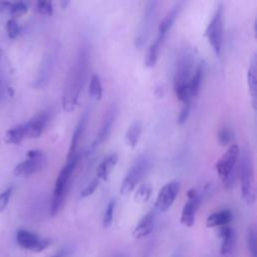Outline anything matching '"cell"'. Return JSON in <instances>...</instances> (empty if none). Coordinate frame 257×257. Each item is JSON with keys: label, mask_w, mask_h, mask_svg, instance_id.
Segmentation results:
<instances>
[{"label": "cell", "mask_w": 257, "mask_h": 257, "mask_svg": "<svg viewBox=\"0 0 257 257\" xmlns=\"http://www.w3.org/2000/svg\"><path fill=\"white\" fill-rule=\"evenodd\" d=\"M89 50L88 46L83 44L79 47L74 61L71 64L63 87L61 104L65 112H73L77 105L82 89L87 81L89 69Z\"/></svg>", "instance_id": "cell-1"}, {"label": "cell", "mask_w": 257, "mask_h": 257, "mask_svg": "<svg viewBox=\"0 0 257 257\" xmlns=\"http://www.w3.org/2000/svg\"><path fill=\"white\" fill-rule=\"evenodd\" d=\"M195 55L191 48H184L177 60L174 74V90L180 102L184 104L191 103L192 99L189 94V82L194 73Z\"/></svg>", "instance_id": "cell-2"}, {"label": "cell", "mask_w": 257, "mask_h": 257, "mask_svg": "<svg viewBox=\"0 0 257 257\" xmlns=\"http://www.w3.org/2000/svg\"><path fill=\"white\" fill-rule=\"evenodd\" d=\"M253 168V161L250 152L248 150L242 151L241 155H239L237 170L238 178L241 183L242 198L247 205H253L256 200Z\"/></svg>", "instance_id": "cell-3"}, {"label": "cell", "mask_w": 257, "mask_h": 257, "mask_svg": "<svg viewBox=\"0 0 257 257\" xmlns=\"http://www.w3.org/2000/svg\"><path fill=\"white\" fill-rule=\"evenodd\" d=\"M78 161V156H74L72 159L68 160L66 165L61 169L59 172L57 179L55 181L54 189H53V194L51 198V205H50V215L55 216L60 209L63 206L66 193L68 190V184L71 178V175L73 173V171L76 167Z\"/></svg>", "instance_id": "cell-4"}, {"label": "cell", "mask_w": 257, "mask_h": 257, "mask_svg": "<svg viewBox=\"0 0 257 257\" xmlns=\"http://www.w3.org/2000/svg\"><path fill=\"white\" fill-rule=\"evenodd\" d=\"M205 34L216 55L220 56L224 36V9L222 4L218 5L215 10Z\"/></svg>", "instance_id": "cell-5"}, {"label": "cell", "mask_w": 257, "mask_h": 257, "mask_svg": "<svg viewBox=\"0 0 257 257\" xmlns=\"http://www.w3.org/2000/svg\"><path fill=\"white\" fill-rule=\"evenodd\" d=\"M150 161L151 160L147 155H143L136 160L122 182L120 189L122 195L130 194L137 187V185L148 172L151 163Z\"/></svg>", "instance_id": "cell-6"}, {"label": "cell", "mask_w": 257, "mask_h": 257, "mask_svg": "<svg viewBox=\"0 0 257 257\" xmlns=\"http://www.w3.org/2000/svg\"><path fill=\"white\" fill-rule=\"evenodd\" d=\"M27 159L19 163L13 170L16 177H28L42 171L46 165L47 160L43 152L39 150H30L26 154Z\"/></svg>", "instance_id": "cell-7"}, {"label": "cell", "mask_w": 257, "mask_h": 257, "mask_svg": "<svg viewBox=\"0 0 257 257\" xmlns=\"http://www.w3.org/2000/svg\"><path fill=\"white\" fill-rule=\"evenodd\" d=\"M158 5L159 2L155 1V0H153V1H148L146 3L135 40V44L138 48H142L146 44L151 34L158 13Z\"/></svg>", "instance_id": "cell-8"}, {"label": "cell", "mask_w": 257, "mask_h": 257, "mask_svg": "<svg viewBox=\"0 0 257 257\" xmlns=\"http://www.w3.org/2000/svg\"><path fill=\"white\" fill-rule=\"evenodd\" d=\"M239 155H240L239 147L233 144L228 148V150L223 154V156L217 162L216 171L219 178L222 180L223 183L228 178V176L232 172V170L237 166Z\"/></svg>", "instance_id": "cell-9"}, {"label": "cell", "mask_w": 257, "mask_h": 257, "mask_svg": "<svg viewBox=\"0 0 257 257\" xmlns=\"http://www.w3.org/2000/svg\"><path fill=\"white\" fill-rule=\"evenodd\" d=\"M181 184L179 181H171L166 184L159 192L155 207L159 212L168 211L172 206L180 192Z\"/></svg>", "instance_id": "cell-10"}, {"label": "cell", "mask_w": 257, "mask_h": 257, "mask_svg": "<svg viewBox=\"0 0 257 257\" xmlns=\"http://www.w3.org/2000/svg\"><path fill=\"white\" fill-rule=\"evenodd\" d=\"M204 193L198 192L196 189H190L187 192L188 201L184 205L181 214V223L187 227H192L195 224L196 213L201 205Z\"/></svg>", "instance_id": "cell-11"}, {"label": "cell", "mask_w": 257, "mask_h": 257, "mask_svg": "<svg viewBox=\"0 0 257 257\" xmlns=\"http://www.w3.org/2000/svg\"><path fill=\"white\" fill-rule=\"evenodd\" d=\"M16 241L20 247L32 252H40L47 248L50 244V240L41 238L37 234L25 229H20L17 231Z\"/></svg>", "instance_id": "cell-12"}, {"label": "cell", "mask_w": 257, "mask_h": 257, "mask_svg": "<svg viewBox=\"0 0 257 257\" xmlns=\"http://www.w3.org/2000/svg\"><path fill=\"white\" fill-rule=\"evenodd\" d=\"M116 117H117V109H116L115 106H113V107H111L107 111L106 115L104 116V119H103V122H102V125H101V128H100L99 134H98L96 140L90 146L88 153L90 152V154H92L100 145H102L104 142H106L108 140L109 136L112 133Z\"/></svg>", "instance_id": "cell-13"}, {"label": "cell", "mask_w": 257, "mask_h": 257, "mask_svg": "<svg viewBox=\"0 0 257 257\" xmlns=\"http://www.w3.org/2000/svg\"><path fill=\"white\" fill-rule=\"evenodd\" d=\"M181 8H182V2H178V3H176L172 7V9H171L167 13V15L163 18V20L161 21V23L159 25L158 34H157V38L156 39L164 42L167 33L170 31L171 28H172L175 20L177 19L178 15H179V13L181 11Z\"/></svg>", "instance_id": "cell-14"}, {"label": "cell", "mask_w": 257, "mask_h": 257, "mask_svg": "<svg viewBox=\"0 0 257 257\" xmlns=\"http://www.w3.org/2000/svg\"><path fill=\"white\" fill-rule=\"evenodd\" d=\"M49 116L46 112H42L35 116L33 119L25 123L26 128V138L36 139L39 138L42 134L45 126L47 125Z\"/></svg>", "instance_id": "cell-15"}, {"label": "cell", "mask_w": 257, "mask_h": 257, "mask_svg": "<svg viewBox=\"0 0 257 257\" xmlns=\"http://www.w3.org/2000/svg\"><path fill=\"white\" fill-rule=\"evenodd\" d=\"M89 120V113L84 112L81 116V118L79 119L75 130L73 132L71 141H70V145H69V150H68V154H67V161L72 159L75 155H76V149L77 146L79 144V141L83 135V132L85 130V127H87V123Z\"/></svg>", "instance_id": "cell-16"}, {"label": "cell", "mask_w": 257, "mask_h": 257, "mask_svg": "<svg viewBox=\"0 0 257 257\" xmlns=\"http://www.w3.org/2000/svg\"><path fill=\"white\" fill-rule=\"evenodd\" d=\"M155 212L151 211L149 213H147L138 223V225L135 227L134 231H133V235L135 238L137 239H141L144 238L146 236H148L149 234L152 233L153 229H154V225H155Z\"/></svg>", "instance_id": "cell-17"}, {"label": "cell", "mask_w": 257, "mask_h": 257, "mask_svg": "<svg viewBox=\"0 0 257 257\" xmlns=\"http://www.w3.org/2000/svg\"><path fill=\"white\" fill-rule=\"evenodd\" d=\"M219 236L221 238V254L228 255L230 254L235 246L236 235L235 231L229 226H222L219 230Z\"/></svg>", "instance_id": "cell-18"}, {"label": "cell", "mask_w": 257, "mask_h": 257, "mask_svg": "<svg viewBox=\"0 0 257 257\" xmlns=\"http://www.w3.org/2000/svg\"><path fill=\"white\" fill-rule=\"evenodd\" d=\"M247 82H248V88L249 93L252 98V105L254 110L256 109V96H257V58L256 53L253 54L248 71H247Z\"/></svg>", "instance_id": "cell-19"}, {"label": "cell", "mask_w": 257, "mask_h": 257, "mask_svg": "<svg viewBox=\"0 0 257 257\" xmlns=\"http://www.w3.org/2000/svg\"><path fill=\"white\" fill-rule=\"evenodd\" d=\"M204 70H205V62L202 61L201 63L198 64V66L195 68L194 73L190 79L189 82V94L192 100L196 99L197 96L199 95L201 84L204 76Z\"/></svg>", "instance_id": "cell-20"}, {"label": "cell", "mask_w": 257, "mask_h": 257, "mask_svg": "<svg viewBox=\"0 0 257 257\" xmlns=\"http://www.w3.org/2000/svg\"><path fill=\"white\" fill-rule=\"evenodd\" d=\"M117 163H118V155L117 154L112 153L109 156H107L103 160V162L100 164V166L98 167L97 178H99L100 180H103V181H107L114 167L117 165Z\"/></svg>", "instance_id": "cell-21"}, {"label": "cell", "mask_w": 257, "mask_h": 257, "mask_svg": "<svg viewBox=\"0 0 257 257\" xmlns=\"http://www.w3.org/2000/svg\"><path fill=\"white\" fill-rule=\"evenodd\" d=\"M233 215L230 210H222L211 214L206 221V226L209 228L217 226H226L232 221Z\"/></svg>", "instance_id": "cell-22"}, {"label": "cell", "mask_w": 257, "mask_h": 257, "mask_svg": "<svg viewBox=\"0 0 257 257\" xmlns=\"http://www.w3.org/2000/svg\"><path fill=\"white\" fill-rule=\"evenodd\" d=\"M26 138V128L25 124L17 125L8 131L4 135V142L6 144L18 145Z\"/></svg>", "instance_id": "cell-23"}, {"label": "cell", "mask_w": 257, "mask_h": 257, "mask_svg": "<svg viewBox=\"0 0 257 257\" xmlns=\"http://www.w3.org/2000/svg\"><path fill=\"white\" fill-rule=\"evenodd\" d=\"M142 134V124L139 121L134 122L130 128L128 129L126 136H125V140L128 146H130L131 148H135L140 140Z\"/></svg>", "instance_id": "cell-24"}, {"label": "cell", "mask_w": 257, "mask_h": 257, "mask_svg": "<svg viewBox=\"0 0 257 257\" xmlns=\"http://www.w3.org/2000/svg\"><path fill=\"white\" fill-rule=\"evenodd\" d=\"M163 43H164L163 41H160V40L156 39L150 45V47L148 49V52H147V55H146V59H145V64H146L147 67H154L156 65Z\"/></svg>", "instance_id": "cell-25"}, {"label": "cell", "mask_w": 257, "mask_h": 257, "mask_svg": "<svg viewBox=\"0 0 257 257\" xmlns=\"http://www.w3.org/2000/svg\"><path fill=\"white\" fill-rule=\"evenodd\" d=\"M89 91L93 98L96 100H101L103 97V85H102V79L99 74H94L90 80Z\"/></svg>", "instance_id": "cell-26"}, {"label": "cell", "mask_w": 257, "mask_h": 257, "mask_svg": "<svg viewBox=\"0 0 257 257\" xmlns=\"http://www.w3.org/2000/svg\"><path fill=\"white\" fill-rule=\"evenodd\" d=\"M116 205H117V201L114 198L109 202V204L107 206V209H106V212H105V215H104V219H103V226L105 228H109L113 223Z\"/></svg>", "instance_id": "cell-27"}, {"label": "cell", "mask_w": 257, "mask_h": 257, "mask_svg": "<svg viewBox=\"0 0 257 257\" xmlns=\"http://www.w3.org/2000/svg\"><path fill=\"white\" fill-rule=\"evenodd\" d=\"M247 246L251 257H257L256 249V232L253 227H250L247 231Z\"/></svg>", "instance_id": "cell-28"}, {"label": "cell", "mask_w": 257, "mask_h": 257, "mask_svg": "<svg viewBox=\"0 0 257 257\" xmlns=\"http://www.w3.org/2000/svg\"><path fill=\"white\" fill-rule=\"evenodd\" d=\"M27 10H28V6L26 5L25 2H22V1L12 2V6L9 14L12 16L13 19H15L17 17L24 15L27 12Z\"/></svg>", "instance_id": "cell-29"}, {"label": "cell", "mask_w": 257, "mask_h": 257, "mask_svg": "<svg viewBox=\"0 0 257 257\" xmlns=\"http://www.w3.org/2000/svg\"><path fill=\"white\" fill-rule=\"evenodd\" d=\"M151 193H152V189L149 185H147V184L142 185L141 187H139V189L136 192L135 200L138 202H141V203L147 202L151 196Z\"/></svg>", "instance_id": "cell-30"}, {"label": "cell", "mask_w": 257, "mask_h": 257, "mask_svg": "<svg viewBox=\"0 0 257 257\" xmlns=\"http://www.w3.org/2000/svg\"><path fill=\"white\" fill-rule=\"evenodd\" d=\"M6 32H7V35L10 39H14L19 35L20 27H19L16 19L10 18L6 22Z\"/></svg>", "instance_id": "cell-31"}, {"label": "cell", "mask_w": 257, "mask_h": 257, "mask_svg": "<svg viewBox=\"0 0 257 257\" xmlns=\"http://www.w3.org/2000/svg\"><path fill=\"white\" fill-rule=\"evenodd\" d=\"M12 192H13V187L10 186L6 190H4L2 193H0V213L3 212L6 209L7 205L9 203L10 197L12 195Z\"/></svg>", "instance_id": "cell-32"}, {"label": "cell", "mask_w": 257, "mask_h": 257, "mask_svg": "<svg viewBox=\"0 0 257 257\" xmlns=\"http://www.w3.org/2000/svg\"><path fill=\"white\" fill-rule=\"evenodd\" d=\"M100 179L99 178H95L87 187H85L81 192H80V197L81 198H87L91 195H93L95 193V191L98 189L99 185H100Z\"/></svg>", "instance_id": "cell-33"}, {"label": "cell", "mask_w": 257, "mask_h": 257, "mask_svg": "<svg viewBox=\"0 0 257 257\" xmlns=\"http://www.w3.org/2000/svg\"><path fill=\"white\" fill-rule=\"evenodd\" d=\"M36 10L43 15L50 16L53 13L52 3L50 1H38L36 3Z\"/></svg>", "instance_id": "cell-34"}, {"label": "cell", "mask_w": 257, "mask_h": 257, "mask_svg": "<svg viewBox=\"0 0 257 257\" xmlns=\"http://www.w3.org/2000/svg\"><path fill=\"white\" fill-rule=\"evenodd\" d=\"M192 109V104L191 103H188V104H184L183 105V108L181 109V112H180V115H179V119H178V122L180 125H183L186 123L189 115H190V111Z\"/></svg>", "instance_id": "cell-35"}, {"label": "cell", "mask_w": 257, "mask_h": 257, "mask_svg": "<svg viewBox=\"0 0 257 257\" xmlns=\"http://www.w3.org/2000/svg\"><path fill=\"white\" fill-rule=\"evenodd\" d=\"M218 139H219V143H220L222 146H226V145H228V144L231 142V140H232V134H231V132H230L228 129H222V130L219 132Z\"/></svg>", "instance_id": "cell-36"}, {"label": "cell", "mask_w": 257, "mask_h": 257, "mask_svg": "<svg viewBox=\"0 0 257 257\" xmlns=\"http://www.w3.org/2000/svg\"><path fill=\"white\" fill-rule=\"evenodd\" d=\"M12 6V2L9 1H0V13H9Z\"/></svg>", "instance_id": "cell-37"}, {"label": "cell", "mask_w": 257, "mask_h": 257, "mask_svg": "<svg viewBox=\"0 0 257 257\" xmlns=\"http://www.w3.org/2000/svg\"><path fill=\"white\" fill-rule=\"evenodd\" d=\"M69 254H70V251L67 248H64V249H61L60 251L54 253L53 255H51L49 257H67Z\"/></svg>", "instance_id": "cell-38"}, {"label": "cell", "mask_w": 257, "mask_h": 257, "mask_svg": "<svg viewBox=\"0 0 257 257\" xmlns=\"http://www.w3.org/2000/svg\"><path fill=\"white\" fill-rule=\"evenodd\" d=\"M5 82L1 76V74H0V99H2L3 96H4V93H5Z\"/></svg>", "instance_id": "cell-39"}]
</instances>
